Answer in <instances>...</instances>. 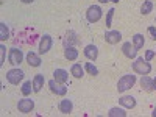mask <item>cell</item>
<instances>
[{"instance_id":"4dcf8cb0","label":"cell","mask_w":156,"mask_h":117,"mask_svg":"<svg viewBox=\"0 0 156 117\" xmlns=\"http://www.w3.org/2000/svg\"><path fill=\"white\" fill-rule=\"evenodd\" d=\"M22 2H23V3H33L34 0H22Z\"/></svg>"},{"instance_id":"9a60e30c","label":"cell","mask_w":156,"mask_h":117,"mask_svg":"<svg viewBox=\"0 0 156 117\" xmlns=\"http://www.w3.org/2000/svg\"><path fill=\"white\" fill-rule=\"evenodd\" d=\"M140 86L144 87L147 92H153L154 90V84H153V80L150 76H147V75H144L142 76V80H140Z\"/></svg>"},{"instance_id":"ac0fdd59","label":"cell","mask_w":156,"mask_h":117,"mask_svg":"<svg viewBox=\"0 0 156 117\" xmlns=\"http://www.w3.org/2000/svg\"><path fill=\"white\" fill-rule=\"evenodd\" d=\"M27 62L31 67H39L41 66V58H39L36 53H33V51H30V53L27 55Z\"/></svg>"},{"instance_id":"8992f818","label":"cell","mask_w":156,"mask_h":117,"mask_svg":"<svg viewBox=\"0 0 156 117\" xmlns=\"http://www.w3.org/2000/svg\"><path fill=\"white\" fill-rule=\"evenodd\" d=\"M8 59H9V64H12V66H17V64L22 62L23 59V53H22V50L19 48H11L9 50V55H8Z\"/></svg>"},{"instance_id":"7c38bea8","label":"cell","mask_w":156,"mask_h":117,"mask_svg":"<svg viewBox=\"0 0 156 117\" xmlns=\"http://www.w3.org/2000/svg\"><path fill=\"white\" fill-rule=\"evenodd\" d=\"M119 103H120L122 106L128 108V109H133L136 106V98L131 97V95H123L122 98H119Z\"/></svg>"},{"instance_id":"4316f807","label":"cell","mask_w":156,"mask_h":117,"mask_svg":"<svg viewBox=\"0 0 156 117\" xmlns=\"http://www.w3.org/2000/svg\"><path fill=\"white\" fill-rule=\"evenodd\" d=\"M67 41H69V45L78 42V39L75 37V33H73V31H69V33H67ZM69 45H67V47H69Z\"/></svg>"},{"instance_id":"8fae6325","label":"cell","mask_w":156,"mask_h":117,"mask_svg":"<svg viewBox=\"0 0 156 117\" xmlns=\"http://www.w3.org/2000/svg\"><path fill=\"white\" fill-rule=\"evenodd\" d=\"M84 55H86V58L87 59H90V61H95L97 59V56H98V48L95 47V45H86V48H84Z\"/></svg>"},{"instance_id":"d4e9b609","label":"cell","mask_w":156,"mask_h":117,"mask_svg":"<svg viewBox=\"0 0 156 117\" xmlns=\"http://www.w3.org/2000/svg\"><path fill=\"white\" fill-rule=\"evenodd\" d=\"M84 69L90 73V75H92V76H97L98 75V69L94 66V64L92 62H86V66H84Z\"/></svg>"},{"instance_id":"7402d4cb","label":"cell","mask_w":156,"mask_h":117,"mask_svg":"<svg viewBox=\"0 0 156 117\" xmlns=\"http://www.w3.org/2000/svg\"><path fill=\"white\" fill-rule=\"evenodd\" d=\"M108 114H109L111 117H125V115H126V112H125L122 108H111Z\"/></svg>"},{"instance_id":"484cf974","label":"cell","mask_w":156,"mask_h":117,"mask_svg":"<svg viewBox=\"0 0 156 117\" xmlns=\"http://www.w3.org/2000/svg\"><path fill=\"white\" fill-rule=\"evenodd\" d=\"M114 12H115V11H114V8H111V9L108 11V14H106V27H111V25H112L111 22H112V16H114Z\"/></svg>"},{"instance_id":"7a4b0ae2","label":"cell","mask_w":156,"mask_h":117,"mask_svg":"<svg viewBox=\"0 0 156 117\" xmlns=\"http://www.w3.org/2000/svg\"><path fill=\"white\" fill-rule=\"evenodd\" d=\"M136 83V75H123L119 83H117V90L119 92H125V90L131 89Z\"/></svg>"},{"instance_id":"4fadbf2b","label":"cell","mask_w":156,"mask_h":117,"mask_svg":"<svg viewBox=\"0 0 156 117\" xmlns=\"http://www.w3.org/2000/svg\"><path fill=\"white\" fill-rule=\"evenodd\" d=\"M67 78H69V75H67V72L64 70V69H56V70L53 72V80L58 81V83H61V84L66 83Z\"/></svg>"},{"instance_id":"cb8c5ba5","label":"cell","mask_w":156,"mask_h":117,"mask_svg":"<svg viewBox=\"0 0 156 117\" xmlns=\"http://www.w3.org/2000/svg\"><path fill=\"white\" fill-rule=\"evenodd\" d=\"M31 90H34L33 89V81H25L23 86H22V94L28 95V94H31Z\"/></svg>"},{"instance_id":"f1b7e54d","label":"cell","mask_w":156,"mask_h":117,"mask_svg":"<svg viewBox=\"0 0 156 117\" xmlns=\"http://www.w3.org/2000/svg\"><path fill=\"white\" fill-rule=\"evenodd\" d=\"M153 56H154V51H153V50H147V53H145V59H147V61H150V59H153Z\"/></svg>"},{"instance_id":"5b68a950","label":"cell","mask_w":156,"mask_h":117,"mask_svg":"<svg viewBox=\"0 0 156 117\" xmlns=\"http://www.w3.org/2000/svg\"><path fill=\"white\" fill-rule=\"evenodd\" d=\"M51 45H53V39H51L50 34H44L41 37V42H39V53L44 55L47 53V51L51 48Z\"/></svg>"},{"instance_id":"2e32d148","label":"cell","mask_w":156,"mask_h":117,"mask_svg":"<svg viewBox=\"0 0 156 117\" xmlns=\"http://www.w3.org/2000/svg\"><path fill=\"white\" fill-rule=\"evenodd\" d=\"M44 81H45V78H44V75H41V73H37V75L33 78V89H34V92H39V90L42 89Z\"/></svg>"},{"instance_id":"d6a6232c","label":"cell","mask_w":156,"mask_h":117,"mask_svg":"<svg viewBox=\"0 0 156 117\" xmlns=\"http://www.w3.org/2000/svg\"><path fill=\"white\" fill-rule=\"evenodd\" d=\"M108 2H112V3H117V2H119V0H108Z\"/></svg>"},{"instance_id":"d6986e66","label":"cell","mask_w":156,"mask_h":117,"mask_svg":"<svg viewBox=\"0 0 156 117\" xmlns=\"http://www.w3.org/2000/svg\"><path fill=\"white\" fill-rule=\"evenodd\" d=\"M144 42H145V39L142 34H134L133 36V45L136 50H140L142 47H144Z\"/></svg>"},{"instance_id":"52a82bcc","label":"cell","mask_w":156,"mask_h":117,"mask_svg":"<svg viewBox=\"0 0 156 117\" xmlns=\"http://www.w3.org/2000/svg\"><path fill=\"white\" fill-rule=\"evenodd\" d=\"M33 108H34V101L30 100V98H22V100H19V103H17V109H19L20 112H23V114L31 112Z\"/></svg>"},{"instance_id":"277c9868","label":"cell","mask_w":156,"mask_h":117,"mask_svg":"<svg viewBox=\"0 0 156 117\" xmlns=\"http://www.w3.org/2000/svg\"><path fill=\"white\" fill-rule=\"evenodd\" d=\"M6 80L11 84H19L23 80V72L20 69H11L6 72Z\"/></svg>"},{"instance_id":"9c48e42d","label":"cell","mask_w":156,"mask_h":117,"mask_svg":"<svg viewBox=\"0 0 156 117\" xmlns=\"http://www.w3.org/2000/svg\"><path fill=\"white\" fill-rule=\"evenodd\" d=\"M122 39V34H120V31H115V30H112V31H106V34H105V41L108 42V44H111V45H114V44H117Z\"/></svg>"},{"instance_id":"6da1fadb","label":"cell","mask_w":156,"mask_h":117,"mask_svg":"<svg viewBox=\"0 0 156 117\" xmlns=\"http://www.w3.org/2000/svg\"><path fill=\"white\" fill-rule=\"evenodd\" d=\"M133 70L139 75H148L151 72V66L150 62L144 58H137L134 62H133Z\"/></svg>"},{"instance_id":"e0dca14e","label":"cell","mask_w":156,"mask_h":117,"mask_svg":"<svg viewBox=\"0 0 156 117\" xmlns=\"http://www.w3.org/2000/svg\"><path fill=\"white\" fill-rule=\"evenodd\" d=\"M72 109H73V105H72L70 100L66 98V100H61V101H59V111H61L62 114H70Z\"/></svg>"},{"instance_id":"83f0119b","label":"cell","mask_w":156,"mask_h":117,"mask_svg":"<svg viewBox=\"0 0 156 117\" xmlns=\"http://www.w3.org/2000/svg\"><path fill=\"white\" fill-rule=\"evenodd\" d=\"M0 53H2V56H0V66L5 62V55H6V47L5 45H0Z\"/></svg>"},{"instance_id":"3957f363","label":"cell","mask_w":156,"mask_h":117,"mask_svg":"<svg viewBox=\"0 0 156 117\" xmlns=\"http://www.w3.org/2000/svg\"><path fill=\"white\" fill-rule=\"evenodd\" d=\"M86 17L90 23H94V22H98L101 19V8L97 6V5H92V6H89L87 11H86Z\"/></svg>"},{"instance_id":"f546056e","label":"cell","mask_w":156,"mask_h":117,"mask_svg":"<svg viewBox=\"0 0 156 117\" xmlns=\"http://www.w3.org/2000/svg\"><path fill=\"white\" fill-rule=\"evenodd\" d=\"M148 33L151 34V37L156 41V27H148Z\"/></svg>"},{"instance_id":"5bb4252c","label":"cell","mask_w":156,"mask_h":117,"mask_svg":"<svg viewBox=\"0 0 156 117\" xmlns=\"http://www.w3.org/2000/svg\"><path fill=\"white\" fill-rule=\"evenodd\" d=\"M64 58L69 59V61H75V59L78 58V50H76L73 45L66 47V50H64Z\"/></svg>"},{"instance_id":"1f68e13d","label":"cell","mask_w":156,"mask_h":117,"mask_svg":"<svg viewBox=\"0 0 156 117\" xmlns=\"http://www.w3.org/2000/svg\"><path fill=\"white\" fill-rule=\"evenodd\" d=\"M151 115H153V117H156V109H153V112H151Z\"/></svg>"},{"instance_id":"ba28073f","label":"cell","mask_w":156,"mask_h":117,"mask_svg":"<svg viewBox=\"0 0 156 117\" xmlns=\"http://www.w3.org/2000/svg\"><path fill=\"white\" fill-rule=\"evenodd\" d=\"M48 87H50L51 92L56 94V95H66L67 94V87L64 84H61V83H58V81H55V80L48 81Z\"/></svg>"},{"instance_id":"44dd1931","label":"cell","mask_w":156,"mask_h":117,"mask_svg":"<svg viewBox=\"0 0 156 117\" xmlns=\"http://www.w3.org/2000/svg\"><path fill=\"white\" fill-rule=\"evenodd\" d=\"M151 11H153V3L150 2V0H145V2L142 3V6H140V12L142 14H150Z\"/></svg>"},{"instance_id":"ffe728a7","label":"cell","mask_w":156,"mask_h":117,"mask_svg":"<svg viewBox=\"0 0 156 117\" xmlns=\"http://www.w3.org/2000/svg\"><path fill=\"white\" fill-rule=\"evenodd\" d=\"M70 72H72V75H73L75 78H81V76L84 75V69L81 67V64H73L72 69H70Z\"/></svg>"},{"instance_id":"836d02e7","label":"cell","mask_w":156,"mask_h":117,"mask_svg":"<svg viewBox=\"0 0 156 117\" xmlns=\"http://www.w3.org/2000/svg\"><path fill=\"white\" fill-rule=\"evenodd\" d=\"M153 84H154V89H156V78H154V80H153Z\"/></svg>"},{"instance_id":"603a6c76","label":"cell","mask_w":156,"mask_h":117,"mask_svg":"<svg viewBox=\"0 0 156 117\" xmlns=\"http://www.w3.org/2000/svg\"><path fill=\"white\" fill-rule=\"evenodd\" d=\"M8 37H9V31L6 28V25L2 22L0 23V41H6Z\"/></svg>"},{"instance_id":"30bf717a","label":"cell","mask_w":156,"mask_h":117,"mask_svg":"<svg viewBox=\"0 0 156 117\" xmlns=\"http://www.w3.org/2000/svg\"><path fill=\"white\" fill-rule=\"evenodd\" d=\"M122 51H123V55L129 59L136 58V55H137V50L134 48V45H131V42H125L122 45Z\"/></svg>"},{"instance_id":"e575fe53","label":"cell","mask_w":156,"mask_h":117,"mask_svg":"<svg viewBox=\"0 0 156 117\" xmlns=\"http://www.w3.org/2000/svg\"><path fill=\"white\" fill-rule=\"evenodd\" d=\"M100 2H101V3H106V2H108V0H100Z\"/></svg>"}]
</instances>
